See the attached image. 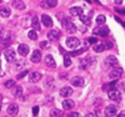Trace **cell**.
Returning <instances> with one entry per match:
<instances>
[{
  "label": "cell",
  "instance_id": "obj_44",
  "mask_svg": "<svg viewBox=\"0 0 125 117\" xmlns=\"http://www.w3.org/2000/svg\"><path fill=\"white\" fill-rule=\"evenodd\" d=\"M114 1L116 4H122L123 0H114Z\"/></svg>",
  "mask_w": 125,
  "mask_h": 117
},
{
  "label": "cell",
  "instance_id": "obj_4",
  "mask_svg": "<svg viewBox=\"0 0 125 117\" xmlns=\"http://www.w3.org/2000/svg\"><path fill=\"white\" fill-rule=\"evenodd\" d=\"M118 63V60L117 57L114 55H109L106 57L104 60V64L108 67H115Z\"/></svg>",
  "mask_w": 125,
  "mask_h": 117
},
{
  "label": "cell",
  "instance_id": "obj_45",
  "mask_svg": "<svg viewBox=\"0 0 125 117\" xmlns=\"http://www.w3.org/2000/svg\"><path fill=\"white\" fill-rule=\"evenodd\" d=\"M84 117H94V115H93V114H92V113H90V114H87L86 116H85Z\"/></svg>",
  "mask_w": 125,
  "mask_h": 117
},
{
  "label": "cell",
  "instance_id": "obj_40",
  "mask_svg": "<svg viewBox=\"0 0 125 117\" xmlns=\"http://www.w3.org/2000/svg\"><path fill=\"white\" fill-rule=\"evenodd\" d=\"M88 41H89V42H90V44H95L97 42L98 39L95 37H90L89 38Z\"/></svg>",
  "mask_w": 125,
  "mask_h": 117
},
{
  "label": "cell",
  "instance_id": "obj_8",
  "mask_svg": "<svg viewBox=\"0 0 125 117\" xmlns=\"http://www.w3.org/2000/svg\"><path fill=\"white\" fill-rule=\"evenodd\" d=\"M7 112L10 116L15 117L18 114V112H19V107L15 103H12L7 108Z\"/></svg>",
  "mask_w": 125,
  "mask_h": 117
},
{
  "label": "cell",
  "instance_id": "obj_47",
  "mask_svg": "<svg viewBox=\"0 0 125 117\" xmlns=\"http://www.w3.org/2000/svg\"><path fill=\"white\" fill-rule=\"evenodd\" d=\"M1 108H2V103H1V101H0V111L1 110Z\"/></svg>",
  "mask_w": 125,
  "mask_h": 117
},
{
  "label": "cell",
  "instance_id": "obj_19",
  "mask_svg": "<svg viewBox=\"0 0 125 117\" xmlns=\"http://www.w3.org/2000/svg\"><path fill=\"white\" fill-rule=\"evenodd\" d=\"M42 55L39 50H35L31 56V60L34 63H38L41 61Z\"/></svg>",
  "mask_w": 125,
  "mask_h": 117
},
{
  "label": "cell",
  "instance_id": "obj_42",
  "mask_svg": "<svg viewBox=\"0 0 125 117\" xmlns=\"http://www.w3.org/2000/svg\"><path fill=\"white\" fill-rule=\"evenodd\" d=\"M4 75V73L2 70V69H1V62L0 61V76H2Z\"/></svg>",
  "mask_w": 125,
  "mask_h": 117
},
{
  "label": "cell",
  "instance_id": "obj_1",
  "mask_svg": "<svg viewBox=\"0 0 125 117\" xmlns=\"http://www.w3.org/2000/svg\"><path fill=\"white\" fill-rule=\"evenodd\" d=\"M110 32V30L107 25H103L95 28L94 30V33L103 38L107 37Z\"/></svg>",
  "mask_w": 125,
  "mask_h": 117
},
{
  "label": "cell",
  "instance_id": "obj_46",
  "mask_svg": "<svg viewBox=\"0 0 125 117\" xmlns=\"http://www.w3.org/2000/svg\"><path fill=\"white\" fill-rule=\"evenodd\" d=\"M2 95L0 94V101H2Z\"/></svg>",
  "mask_w": 125,
  "mask_h": 117
},
{
  "label": "cell",
  "instance_id": "obj_35",
  "mask_svg": "<svg viewBox=\"0 0 125 117\" xmlns=\"http://www.w3.org/2000/svg\"><path fill=\"white\" fill-rule=\"evenodd\" d=\"M83 52H84V49H81L73 51V52H70V53L72 55V57H76V56H78L80 54H81V53H83Z\"/></svg>",
  "mask_w": 125,
  "mask_h": 117
},
{
  "label": "cell",
  "instance_id": "obj_43",
  "mask_svg": "<svg viewBox=\"0 0 125 117\" xmlns=\"http://www.w3.org/2000/svg\"><path fill=\"white\" fill-rule=\"evenodd\" d=\"M117 117H125V114L124 111H122V112H120V114H119L118 115Z\"/></svg>",
  "mask_w": 125,
  "mask_h": 117
},
{
  "label": "cell",
  "instance_id": "obj_37",
  "mask_svg": "<svg viewBox=\"0 0 125 117\" xmlns=\"http://www.w3.org/2000/svg\"><path fill=\"white\" fill-rule=\"evenodd\" d=\"M32 114L34 115H37L38 114V113H39V107L38 106H34V108H32Z\"/></svg>",
  "mask_w": 125,
  "mask_h": 117
},
{
  "label": "cell",
  "instance_id": "obj_32",
  "mask_svg": "<svg viewBox=\"0 0 125 117\" xmlns=\"http://www.w3.org/2000/svg\"><path fill=\"white\" fill-rule=\"evenodd\" d=\"M15 65L16 67H17V69L21 70V69H23L25 66V62L23 59H20L18 61H17Z\"/></svg>",
  "mask_w": 125,
  "mask_h": 117
},
{
  "label": "cell",
  "instance_id": "obj_29",
  "mask_svg": "<svg viewBox=\"0 0 125 117\" xmlns=\"http://www.w3.org/2000/svg\"><path fill=\"white\" fill-rule=\"evenodd\" d=\"M63 63H64V66L65 67H68L72 64V60L68 55L65 54L63 57Z\"/></svg>",
  "mask_w": 125,
  "mask_h": 117
},
{
  "label": "cell",
  "instance_id": "obj_33",
  "mask_svg": "<svg viewBox=\"0 0 125 117\" xmlns=\"http://www.w3.org/2000/svg\"><path fill=\"white\" fill-rule=\"evenodd\" d=\"M15 81H14V80H8V81H6V82L4 83V86L6 88L10 89L12 88V87H13V86H15Z\"/></svg>",
  "mask_w": 125,
  "mask_h": 117
},
{
  "label": "cell",
  "instance_id": "obj_18",
  "mask_svg": "<svg viewBox=\"0 0 125 117\" xmlns=\"http://www.w3.org/2000/svg\"><path fill=\"white\" fill-rule=\"evenodd\" d=\"M11 92H12V95L14 97H15L17 98H20L22 96V95H23V89L21 86H16L12 89Z\"/></svg>",
  "mask_w": 125,
  "mask_h": 117
},
{
  "label": "cell",
  "instance_id": "obj_34",
  "mask_svg": "<svg viewBox=\"0 0 125 117\" xmlns=\"http://www.w3.org/2000/svg\"><path fill=\"white\" fill-rule=\"evenodd\" d=\"M103 44L104 46L106 49H112L114 46L113 43H112L111 41H109V40H107V41H106Z\"/></svg>",
  "mask_w": 125,
  "mask_h": 117
},
{
  "label": "cell",
  "instance_id": "obj_24",
  "mask_svg": "<svg viewBox=\"0 0 125 117\" xmlns=\"http://www.w3.org/2000/svg\"><path fill=\"white\" fill-rule=\"evenodd\" d=\"M12 5L13 8L20 10H24L26 8V4L21 0H15L12 2Z\"/></svg>",
  "mask_w": 125,
  "mask_h": 117
},
{
  "label": "cell",
  "instance_id": "obj_11",
  "mask_svg": "<svg viewBox=\"0 0 125 117\" xmlns=\"http://www.w3.org/2000/svg\"><path fill=\"white\" fill-rule=\"evenodd\" d=\"M73 89L69 86H65L61 89L59 91V94L61 97L63 98H67L69 97L73 94Z\"/></svg>",
  "mask_w": 125,
  "mask_h": 117
},
{
  "label": "cell",
  "instance_id": "obj_41",
  "mask_svg": "<svg viewBox=\"0 0 125 117\" xmlns=\"http://www.w3.org/2000/svg\"><path fill=\"white\" fill-rule=\"evenodd\" d=\"M46 44H47V42H46V41H43V42H42L40 44V47H41V48H44V47L46 46Z\"/></svg>",
  "mask_w": 125,
  "mask_h": 117
},
{
  "label": "cell",
  "instance_id": "obj_30",
  "mask_svg": "<svg viewBox=\"0 0 125 117\" xmlns=\"http://www.w3.org/2000/svg\"><path fill=\"white\" fill-rule=\"evenodd\" d=\"M106 18L103 15H100L97 17L96 19V22L98 25H102L106 22Z\"/></svg>",
  "mask_w": 125,
  "mask_h": 117
},
{
  "label": "cell",
  "instance_id": "obj_31",
  "mask_svg": "<svg viewBox=\"0 0 125 117\" xmlns=\"http://www.w3.org/2000/svg\"><path fill=\"white\" fill-rule=\"evenodd\" d=\"M28 37L31 39V40H34L35 41L38 39V35L37 33L36 32L35 30H30L28 33Z\"/></svg>",
  "mask_w": 125,
  "mask_h": 117
},
{
  "label": "cell",
  "instance_id": "obj_21",
  "mask_svg": "<svg viewBox=\"0 0 125 117\" xmlns=\"http://www.w3.org/2000/svg\"><path fill=\"white\" fill-rule=\"evenodd\" d=\"M84 10L80 7H73L69 9V13L73 17H77L83 15Z\"/></svg>",
  "mask_w": 125,
  "mask_h": 117
},
{
  "label": "cell",
  "instance_id": "obj_7",
  "mask_svg": "<svg viewBox=\"0 0 125 117\" xmlns=\"http://www.w3.org/2000/svg\"><path fill=\"white\" fill-rule=\"evenodd\" d=\"M70 83L72 86H74V87H83L84 84V80L81 76H76L72 78L70 81Z\"/></svg>",
  "mask_w": 125,
  "mask_h": 117
},
{
  "label": "cell",
  "instance_id": "obj_38",
  "mask_svg": "<svg viewBox=\"0 0 125 117\" xmlns=\"http://www.w3.org/2000/svg\"><path fill=\"white\" fill-rule=\"evenodd\" d=\"M68 117H82L81 115L78 112H72L68 115Z\"/></svg>",
  "mask_w": 125,
  "mask_h": 117
},
{
  "label": "cell",
  "instance_id": "obj_23",
  "mask_svg": "<svg viewBox=\"0 0 125 117\" xmlns=\"http://www.w3.org/2000/svg\"><path fill=\"white\" fill-rule=\"evenodd\" d=\"M11 14L10 8L7 6H2L0 7V15L3 18H8Z\"/></svg>",
  "mask_w": 125,
  "mask_h": 117
},
{
  "label": "cell",
  "instance_id": "obj_12",
  "mask_svg": "<svg viewBox=\"0 0 125 117\" xmlns=\"http://www.w3.org/2000/svg\"><path fill=\"white\" fill-rule=\"evenodd\" d=\"M123 74V69L122 68L118 67L112 71H111L109 73V76L110 78L111 79H118L122 76Z\"/></svg>",
  "mask_w": 125,
  "mask_h": 117
},
{
  "label": "cell",
  "instance_id": "obj_36",
  "mask_svg": "<svg viewBox=\"0 0 125 117\" xmlns=\"http://www.w3.org/2000/svg\"><path fill=\"white\" fill-rule=\"evenodd\" d=\"M28 73H29V70H24V71L21 72L20 73V74L17 75V79H18V80H20V79L23 78H24L26 75H28Z\"/></svg>",
  "mask_w": 125,
  "mask_h": 117
},
{
  "label": "cell",
  "instance_id": "obj_3",
  "mask_svg": "<svg viewBox=\"0 0 125 117\" xmlns=\"http://www.w3.org/2000/svg\"><path fill=\"white\" fill-rule=\"evenodd\" d=\"M80 41L76 37H69L66 40V45L70 49H75L80 45Z\"/></svg>",
  "mask_w": 125,
  "mask_h": 117
},
{
  "label": "cell",
  "instance_id": "obj_14",
  "mask_svg": "<svg viewBox=\"0 0 125 117\" xmlns=\"http://www.w3.org/2000/svg\"><path fill=\"white\" fill-rule=\"evenodd\" d=\"M42 21L43 25L46 27H51L53 25V21L51 17L46 14L42 15Z\"/></svg>",
  "mask_w": 125,
  "mask_h": 117
},
{
  "label": "cell",
  "instance_id": "obj_27",
  "mask_svg": "<svg viewBox=\"0 0 125 117\" xmlns=\"http://www.w3.org/2000/svg\"><path fill=\"white\" fill-rule=\"evenodd\" d=\"M79 19L85 25H90L91 24V21L87 16L81 15L79 16Z\"/></svg>",
  "mask_w": 125,
  "mask_h": 117
},
{
  "label": "cell",
  "instance_id": "obj_16",
  "mask_svg": "<svg viewBox=\"0 0 125 117\" xmlns=\"http://www.w3.org/2000/svg\"><path fill=\"white\" fill-rule=\"evenodd\" d=\"M45 63L46 65L50 68H56V63L54 59L51 55H47L45 57Z\"/></svg>",
  "mask_w": 125,
  "mask_h": 117
},
{
  "label": "cell",
  "instance_id": "obj_13",
  "mask_svg": "<svg viewBox=\"0 0 125 117\" xmlns=\"http://www.w3.org/2000/svg\"><path fill=\"white\" fill-rule=\"evenodd\" d=\"M104 113L107 117H114L117 113V109L114 105H109L105 108Z\"/></svg>",
  "mask_w": 125,
  "mask_h": 117
},
{
  "label": "cell",
  "instance_id": "obj_20",
  "mask_svg": "<svg viewBox=\"0 0 125 117\" xmlns=\"http://www.w3.org/2000/svg\"><path fill=\"white\" fill-rule=\"evenodd\" d=\"M62 108H63V109L64 110H68L73 109L74 107V106H75V104H74V102L73 100L68 99L63 100L62 103Z\"/></svg>",
  "mask_w": 125,
  "mask_h": 117
},
{
  "label": "cell",
  "instance_id": "obj_5",
  "mask_svg": "<svg viewBox=\"0 0 125 117\" xmlns=\"http://www.w3.org/2000/svg\"><path fill=\"white\" fill-rule=\"evenodd\" d=\"M108 97L112 101H119L122 99V94L117 89H111L108 92Z\"/></svg>",
  "mask_w": 125,
  "mask_h": 117
},
{
  "label": "cell",
  "instance_id": "obj_49",
  "mask_svg": "<svg viewBox=\"0 0 125 117\" xmlns=\"http://www.w3.org/2000/svg\"><path fill=\"white\" fill-rule=\"evenodd\" d=\"M1 0H0V2H1Z\"/></svg>",
  "mask_w": 125,
  "mask_h": 117
},
{
  "label": "cell",
  "instance_id": "obj_15",
  "mask_svg": "<svg viewBox=\"0 0 125 117\" xmlns=\"http://www.w3.org/2000/svg\"><path fill=\"white\" fill-rule=\"evenodd\" d=\"M42 76L40 73L38 72H34L29 75L28 80L31 83H36L40 81V79L42 78Z\"/></svg>",
  "mask_w": 125,
  "mask_h": 117
},
{
  "label": "cell",
  "instance_id": "obj_22",
  "mask_svg": "<svg viewBox=\"0 0 125 117\" xmlns=\"http://www.w3.org/2000/svg\"><path fill=\"white\" fill-rule=\"evenodd\" d=\"M47 37L50 41H56L58 40L59 38V33L56 30H50L47 33Z\"/></svg>",
  "mask_w": 125,
  "mask_h": 117
},
{
  "label": "cell",
  "instance_id": "obj_25",
  "mask_svg": "<svg viewBox=\"0 0 125 117\" xmlns=\"http://www.w3.org/2000/svg\"><path fill=\"white\" fill-rule=\"evenodd\" d=\"M63 112L58 109H53L51 110L50 114V117H62Z\"/></svg>",
  "mask_w": 125,
  "mask_h": 117
},
{
  "label": "cell",
  "instance_id": "obj_28",
  "mask_svg": "<svg viewBox=\"0 0 125 117\" xmlns=\"http://www.w3.org/2000/svg\"><path fill=\"white\" fill-rule=\"evenodd\" d=\"M93 49H94L95 52H97V53H100V52H103L106 49H105V47L103 44H100L94 46L93 47Z\"/></svg>",
  "mask_w": 125,
  "mask_h": 117
},
{
  "label": "cell",
  "instance_id": "obj_17",
  "mask_svg": "<svg viewBox=\"0 0 125 117\" xmlns=\"http://www.w3.org/2000/svg\"><path fill=\"white\" fill-rule=\"evenodd\" d=\"M18 52L20 55L26 57L29 52V47L25 44H21L18 47Z\"/></svg>",
  "mask_w": 125,
  "mask_h": 117
},
{
  "label": "cell",
  "instance_id": "obj_10",
  "mask_svg": "<svg viewBox=\"0 0 125 117\" xmlns=\"http://www.w3.org/2000/svg\"><path fill=\"white\" fill-rule=\"evenodd\" d=\"M63 27L65 29V31L70 34L74 33L77 30V27L72 22H65L63 24Z\"/></svg>",
  "mask_w": 125,
  "mask_h": 117
},
{
  "label": "cell",
  "instance_id": "obj_26",
  "mask_svg": "<svg viewBox=\"0 0 125 117\" xmlns=\"http://www.w3.org/2000/svg\"><path fill=\"white\" fill-rule=\"evenodd\" d=\"M32 27L35 30H37V31H39L40 30V29H41V27H40V23H39V19H38L37 17H34L33 18V19H32V23H31Z\"/></svg>",
  "mask_w": 125,
  "mask_h": 117
},
{
  "label": "cell",
  "instance_id": "obj_48",
  "mask_svg": "<svg viewBox=\"0 0 125 117\" xmlns=\"http://www.w3.org/2000/svg\"><path fill=\"white\" fill-rule=\"evenodd\" d=\"M0 52H1V47H0Z\"/></svg>",
  "mask_w": 125,
  "mask_h": 117
},
{
  "label": "cell",
  "instance_id": "obj_9",
  "mask_svg": "<svg viewBox=\"0 0 125 117\" xmlns=\"http://www.w3.org/2000/svg\"><path fill=\"white\" fill-rule=\"evenodd\" d=\"M4 57L8 63H12L15 59V52L12 49L6 50L4 52Z\"/></svg>",
  "mask_w": 125,
  "mask_h": 117
},
{
  "label": "cell",
  "instance_id": "obj_39",
  "mask_svg": "<svg viewBox=\"0 0 125 117\" xmlns=\"http://www.w3.org/2000/svg\"><path fill=\"white\" fill-rule=\"evenodd\" d=\"M4 35V29L3 27L0 26V41H1L3 39Z\"/></svg>",
  "mask_w": 125,
  "mask_h": 117
},
{
  "label": "cell",
  "instance_id": "obj_2",
  "mask_svg": "<svg viewBox=\"0 0 125 117\" xmlns=\"http://www.w3.org/2000/svg\"><path fill=\"white\" fill-rule=\"evenodd\" d=\"M93 63V60L90 57H85L81 59L79 63V68L81 70H86L89 69Z\"/></svg>",
  "mask_w": 125,
  "mask_h": 117
},
{
  "label": "cell",
  "instance_id": "obj_6",
  "mask_svg": "<svg viewBox=\"0 0 125 117\" xmlns=\"http://www.w3.org/2000/svg\"><path fill=\"white\" fill-rule=\"evenodd\" d=\"M57 5V0H44L40 3L42 8L45 9L53 8Z\"/></svg>",
  "mask_w": 125,
  "mask_h": 117
}]
</instances>
